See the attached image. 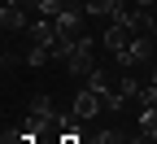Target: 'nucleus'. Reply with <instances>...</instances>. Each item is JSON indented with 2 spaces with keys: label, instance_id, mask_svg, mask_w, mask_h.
I'll return each mask as SVG.
<instances>
[{
  "label": "nucleus",
  "instance_id": "nucleus-2",
  "mask_svg": "<svg viewBox=\"0 0 157 144\" xmlns=\"http://www.w3.org/2000/svg\"><path fill=\"white\" fill-rule=\"evenodd\" d=\"M57 144H87L78 131H57Z\"/></svg>",
  "mask_w": 157,
  "mask_h": 144
},
{
  "label": "nucleus",
  "instance_id": "nucleus-1",
  "mask_svg": "<svg viewBox=\"0 0 157 144\" xmlns=\"http://www.w3.org/2000/svg\"><path fill=\"white\" fill-rule=\"evenodd\" d=\"M101 109H105V100H101V92H92L87 83L74 92V100H70V114H74V122L83 127V122H92V118H101Z\"/></svg>",
  "mask_w": 157,
  "mask_h": 144
}]
</instances>
